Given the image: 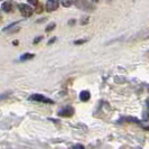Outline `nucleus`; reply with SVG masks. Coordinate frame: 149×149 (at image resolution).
Masks as SVG:
<instances>
[{
    "instance_id": "nucleus-1",
    "label": "nucleus",
    "mask_w": 149,
    "mask_h": 149,
    "mask_svg": "<svg viewBox=\"0 0 149 149\" xmlns=\"http://www.w3.org/2000/svg\"><path fill=\"white\" fill-rule=\"evenodd\" d=\"M29 100H31V101H37V102L49 103V104H53V103H54V101H53L52 99H48V97H46L45 95H43V94H33V95H30Z\"/></svg>"
},
{
    "instance_id": "nucleus-2",
    "label": "nucleus",
    "mask_w": 149,
    "mask_h": 149,
    "mask_svg": "<svg viewBox=\"0 0 149 149\" xmlns=\"http://www.w3.org/2000/svg\"><path fill=\"white\" fill-rule=\"evenodd\" d=\"M18 9H19V11H20V14H22L24 17H29L31 16L33 14V8L28 6V5H25V3H20L19 6H18Z\"/></svg>"
},
{
    "instance_id": "nucleus-3",
    "label": "nucleus",
    "mask_w": 149,
    "mask_h": 149,
    "mask_svg": "<svg viewBox=\"0 0 149 149\" xmlns=\"http://www.w3.org/2000/svg\"><path fill=\"white\" fill-rule=\"evenodd\" d=\"M73 114H74V109L72 107H70V105H67L65 108L61 109L60 111H58V116L60 117H64V118H70Z\"/></svg>"
},
{
    "instance_id": "nucleus-4",
    "label": "nucleus",
    "mask_w": 149,
    "mask_h": 149,
    "mask_svg": "<svg viewBox=\"0 0 149 149\" xmlns=\"http://www.w3.org/2000/svg\"><path fill=\"white\" fill-rule=\"evenodd\" d=\"M60 6V2H58V0H47V2H46V10L48 11V13H52V11H55L57 8Z\"/></svg>"
},
{
    "instance_id": "nucleus-5",
    "label": "nucleus",
    "mask_w": 149,
    "mask_h": 149,
    "mask_svg": "<svg viewBox=\"0 0 149 149\" xmlns=\"http://www.w3.org/2000/svg\"><path fill=\"white\" fill-rule=\"evenodd\" d=\"M1 9H2L5 13H11V11H14V9H15V5H14L13 1L7 0V1H5V2L2 3Z\"/></svg>"
},
{
    "instance_id": "nucleus-6",
    "label": "nucleus",
    "mask_w": 149,
    "mask_h": 149,
    "mask_svg": "<svg viewBox=\"0 0 149 149\" xmlns=\"http://www.w3.org/2000/svg\"><path fill=\"white\" fill-rule=\"evenodd\" d=\"M90 97H91V93H90L89 91H86V90H84V91H82V92L80 93V100L83 101V102L89 101Z\"/></svg>"
},
{
    "instance_id": "nucleus-7",
    "label": "nucleus",
    "mask_w": 149,
    "mask_h": 149,
    "mask_svg": "<svg viewBox=\"0 0 149 149\" xmlns=\"http://www.w3.org/2000/svg\"><path fill=\"white\" fill-rule=\"evenodd\" d=\"M121 122H137V123H139V120L137 118H132V117H125L118 121V123H121Z\"/></svg>"
},
{
    "instance_id": "nucleus-8",
    "label": "nucleus",
    "mask_w": 149,
    "mask_h": 149,
    "mask_svg": "<svg viewBox=\"0 0 149 149\" xmlns=\"http://www.w3.org/2000/svg\"><path fill=\"white\" fill-rule=\"evenodd\" d=\"M35 57V55L34 54H29V53H25L24 55L20 56V61H29V60H33Z\"/></svg>"
},
{
    "instance_id": "nucleus-9",
    "label": "nucleus",
    "mask_w": 149,
    "mask_h": 149,
    "mask_svg": "<svg viewBox=\"0 0 149 149\" xmlns=\"http://www.w3.org/2000/svg\"><path fill=\"white\" fill-rule=\"evenodd\" d=\"M60 1H61V5H62L63 7L68 8L70 6L73 5V0H60Z\"/></svg>"
},
{
    "instance_id": "nucleus-10",
    "label": "nucleus",
    "mask_w": 149,
    "mask_h": 149,
    "mask_svg": "<svg viewBox=\"0 0 149 149\" xmlns=\"http://www.w3.org/2000/svg\"><path fill=\"white\" fill-rule=\"evenodd\" d=\"M55 27H56V26H55V24H54V22H53V24H49V25L46 27L45 31H46V33H49V31H52V30L55 29Z\"/></svg>"
},
{
    "instance_id": "nucleus-11",
    "label": "nucleus",
    "mask_w": 149,
    "mask_h": 149,
    "mask_svg": "<svg viewBox=\"0 0 149 149\" xmlns=\"http://www.w3.org/2000/svg\"><path fill=\"white\" fill-rule=\"evenodd\" d=\"M86 42V39H77V40H74L75 45H82Z\"/></svg>"
},
{
    "instance_id": "nucleus-12",
    "label": "nucleus",
    "mask_w": 149,
    "mask_h": 149,
    "mask_svg": "<svg viewBox=\"0 0 149 149\" xmlns=\"http://www.w3.org/2000/svg\"><path fill=\"white\" fill-rule=\"evenodd\" d=\"M28 2L31 6H37L38 5V0H28Z\"/></svg>"
},
{
    "instance_id": "nucleus-13",
    "label": "nucleus",
    "mask_w": 149,
    "mask_h": 149,
    "mask_svg": "<svg viewBox=\"0 0 149 149\" xmlns=\"http://www.w3.org/2000/svg\"><path fill=\"white\" fill-rule=\"evenodd\" d=\"M42 39H43V36H38V37H36L35 39H34V44H38Z\"/></svg>"
},
{
    "instance_id": "nucleus-14",
    "label": "nucleus",
    "mask_w": 149,
    "mask_h": 149,
    "mask_svg": "<svg viewBox=\"0 0 149 149\" xmlns=\"http://www.w3.org/2000/svg\"><path fill=\"white\" fill-rule=\"evenodd\" d=\"M72 148L73 149H83L84 148V146H82V145H74Z\"/></svg>"
},
{
    "instance_id": "nucleus-15",
    "label": "nucleus",
    "mask_w": 149,
    "mask_h": 149,
    "mask_svg": "<svg viewBox=\"0 0 149 149\" xmlns=\"http://www.w3.org/2000/svg\"><path fill=\"white\" fill-rule=\"evenodd\" d=\"M55 40H56V37H53L52 39H49V40H48V45L53 44V43H54V42H55Z\"/></svg>"
},
{
    "instance_id": "nucleus-16",
    "label": "nucleus",
    "mask_w": 149,
    "mask_h": 149,
    "mask_svg": "<svg viewBox=\"0 0 149 149\" xmlns=\"http://www.w3.org/2000/svg\"><path fill=\"white\" fill-rule=\"evenodd\" d=\"M93 1H97V0H93Z\"/></svg>"
}]
</instances>
